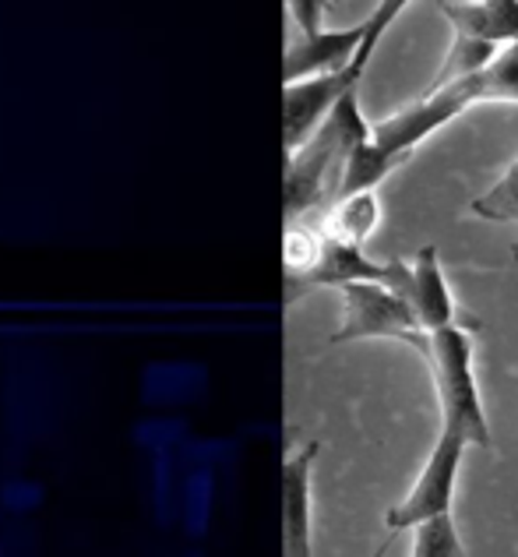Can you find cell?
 I'll list each match as a JSON object with an SVG mask.
<instances>
[{"instance_id": "6da1fadb", "label": "cell", "mask_w": 518, "mask_h": 557, "mask_svg": "<svg viewBox=\"0 0 518 557\" xmlns=\"http://www.w3.org/2000/svg\"><path fill=\"white\" fill-rule=\"evenodd\" d=\"M477 102H515L518 107V42L501 50L497 61L483 75L455 82L437 92H423L398 113L370 124V138L388 152L412 156L420 141L431 138L434 131L448 127L455 116H462Z\"/></svg>"}, {"instance_id": "7a4b0ae2", "label": "cell", "mask_w": 518, "mask_h": 557, "mask_svg": "<svg viewBox=\"0 0 518 557\" xmlns=\"http://www.w3.org/2000/svg\"><path fill=\"white\" fill-rule=\"evenodd\" d=\"M370 138V124L360 113V89L349 92L332 116L310 135L300 149L286 156V223H304L310 212L329 209L335 201L338 177L349 152Z\"/></svg>"}, {"instance_id": "3957f363", "label": "cell", "mask_w": 518, "mask_h": 557, "mask_svg": "<svg viewBox=\"0 0 518 557\" xmlns=\"http://www.w3.org/2000/svg\"><path fill=\"white\" fill-rule=\"evenodd\" d=\"M417 354L423 357L431 381L437 388L441 409V434H452L458 442L491 448V428H486V409L472 374V332L462 325L423 332L417 343Z\"/></svg>"}, {"instance_id": "277c9868", "label": "cell", "mask_w": 518, "mask_h": 557, "mask_svg": "<svg viewBox=\"0 0 518 557\" xmlns=\"http://www.w3.org/2000/svg\"><path fill=\"white\" fill-rule=\"evenodd\" d=\"M406 11L403 0H384V4L374 8L370 14V33L363 39V47L353 57V64L338 75H324V78H307V82H296L283 89V135H286V156L296 152L300 145L314 135V131L329 121L332 110L343 102L349 92L360 89V82L367 75V64L374 57L381 36L388 33L392 22L398 14Z\"/></svg>"}, {"instance_id": "5b68a950", "label": "cell", "mask_w": 518, "mask_h": 557, "mask_svg": "<svg viewBox=\"0 0 518 557\" xmlns=\"http://www.w3.org/2000/svg\"><path fill=\"white\" fill-rule=\"evenodd\" d=\"M343 293V325L332 332V343H363V339H392L417 349L423 339L420 318L412 307L381 283H349Z\"/></svg>"}, {"instance_id": "8992f818", "label": "cell", "mask_w": 518, "mask_h": 557, "mask_svg": "<svg viewBox=\"0 0 518 557\" xmlns=\"http://www.w3.org/2000/svg\"><path fill=\"white\" fill-rule=\"evenodd\" d=\"M466 442H458L452 434H437V442L431 448V459L423 462L417 483L409 487L403 502H395L384 516L388 533H403V530H417V525L452 516V502H455V483H458V469H462L466 456Z\"/></svg>"}, {"instance_id": "52a82bcc", "label": "cell", "mask_w": 518, "mask_h": 557, "mask_svg": "<svg viewBox=\"0 0 518 557\" xmlns=\"http://www.w3.org/2000/svg\"><path fill=\"white\" fill-rule=\"evenodd\" d=\"M367 33H370V18H363L360 25H349V28H321L314 36L289 39L286 57H283L286 85L346 71L353 64V57H357V50L363 47Z\"/></svg>"}, {"instance_id": "ba28073f", "label": "cell", "mask_w": 518, "mask_h": 557, "mask_svg": "<svg viewBox=\"0 0 518 557\" xmlns=\"http://www.w3.org/2000/svg\"><path fill=\"white\" fill-rule=\"evenodd\" d=\"M321 456V442H304L283 459V525L286 557H314L310 547V469Z\"/></svg>"}, {"instance_id": "9c48e42d", "label": "cell", "mask_w": 518, "mask_h": 557, "mask_svg": "<svg viewBox=\"0 0 518 557\" xmlns=\"http://www.w3.org/2000/svg\"><path fill=\"white\" fill-rule=\"evenodd\" d=\"M437 11L448 18L455 36H469L491 47L518 42V0H441Z\"/></svg>"}, {"instance_id": "30bf717a", "label": "cell", "mask_w": 518, "mask_h": 557, "mask_svg": "<svg viewBox=\"0 0 518 557\" xmlns=\"http://www.w3.org/2000/svg\"><path fill=\"white\" fill-rule=\"evenodd\" d=\"M409 307L417 311L423 332H441V329L458 325L452 289H448V283H444L437 247H431V244L420 247L417 258H412V297H409Z\"/></svg>"}, {"instance_id": "8fae6325", "label": "cell", "mask_w": 518, "mask_h": 557, "mask_svg": "<svg viewBox=\"0 0 518 557\" xmlns=\"http://www.w3.org/2000/svg\"><path fill=\"white\" fill-rule=\"evenodd\" d=\"M381 226V198L378 190H363V195H349L332 201L318 219V233L324 240L346 244V247H367Z\"/></svg>"}, {"instance_id": "7c38bea8", "label": "cell", "mask_w": 518, "mask_h": 557, "mask_svg": "<svg viewBox=\"0 0 518 557\" xmlns=\"http://www.w3.org/2000/svg\"><path fill=\"white\" fill-rule=\"evenodd\" d=\"M409 156H398L381 149L374 138L360 141L357 149L349 152L346 166H343V177H338V190H335V201L338 198H349V195H363V190H378V184H384L392 173L406 163Z\"/></svg>"}, {"instance_id": "4fadbf2b", "label": "cell", "mask_w": 518, "mask_h": 557, "mask_svg": "<svg viewBox=\"0 0 518 557\" xmlns=\"http://www.w3.org/2000/svg\"><path fill=\"white\" fill-rule=\"evenodd\" d=\"M497 53H501V47H491V42H480V39H469V36H452V47L444 50V61L437 67L434 82L427 85V92L448 89V85H455V82L483 75V71L497 61Z\"/></svg>"}, {"instance_id": "5bb4252c", "label": "cell", "mask_w": 518, "mask_h": 557, "mask_svg": "<svg viewBox=\"0 0 518 557\" xmlns=\"http://www.w3.org/2000/svg\"><path fill=\"white\" fill-rule=\"evenodd\" d=\"M469 212L486 223H518V159L501 173V181L469 201Z\"/></svg>"}, {"instance_id": "9a60e30c", "label": "cell", "mask_w": 518, "mask_h": 557, "mask_svg": "<svg viewBox=\"0 0 518 557\" xmlns=\"http://www.w3.org/2000/svg\"><path fill=\"white\" fill-rule=\"evenodd\" d=\"M409 557H469L462 540H458V530L452 516L431 519L412 530V550Z\"/></svg>"}, {"instance_id": "2e32d148", "label": "cell", "mask_w": 518, "mask_h": 557, "mask_svg": "<svg viewBox=\"0 0 518 557\" xmlns=\"http://www.w3.org/2000/svg\"><path fill=\"white\" fill-rule=\"evenodd\" d=\"M392 536H395V533H392ZM392 536H388V540H384V544H381V547L374 550V557H384V554H388V547H392Z\"/></svg>"}, {"instance_id": "e0dca14e", "label": "cell", "mask_w": 518, "mask_h": 557, "mask_svg": "<svg viewBox=\"0 0 518 557\" xmlns=\"http://www.w3.org/2000/svg\"><path fill=\"white\" fill-rule=\"evenodd\" d=\"M511 255H515V258H518V240H515V244H511Z\"/></svg>"}]
</instances>
